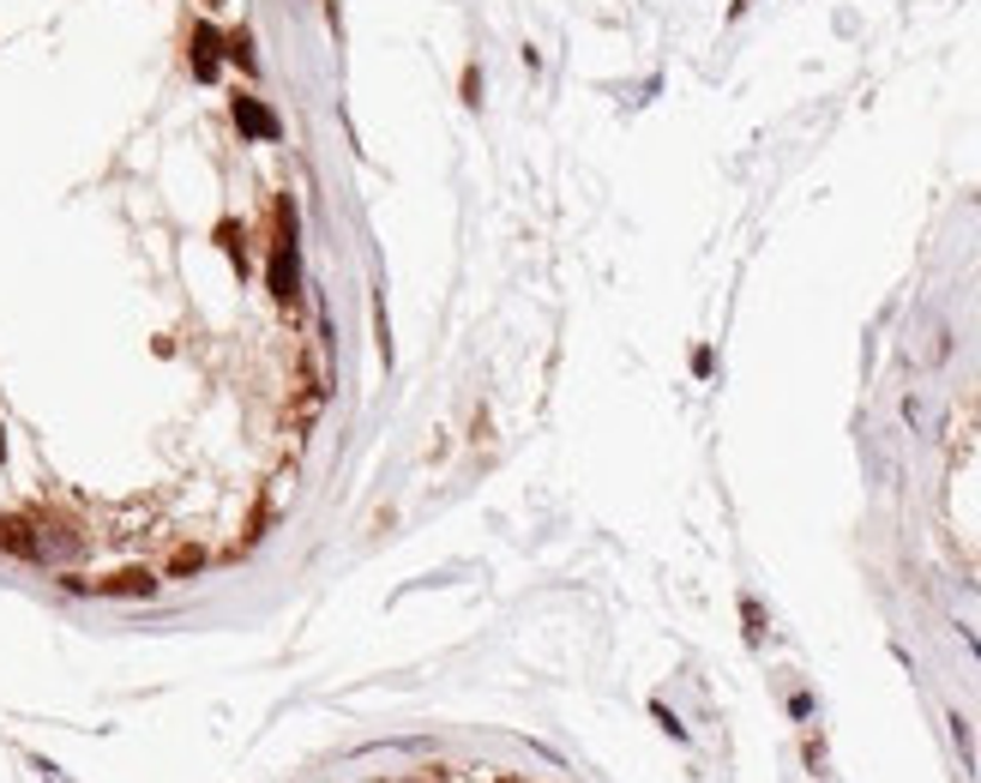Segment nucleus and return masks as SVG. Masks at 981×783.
<instances>
[{"mask_svg": "<svg viewBox=\"0 0 981 783\" xmlns=\"http://www.w3.org/2000/svg\"><path fill=\"white\" fill-rule=\"evenodd\" d=\"M464 102H470V109H475V102H482V72H475V67L464 72Z\"/></svg>", "mask_w": 981, "mask_h": 783, "instance_id": "obj_10", "label": "nucleus"}, {"mask_svg": "<svg viewBox=\"0 0 981 783\" xmlns=\"http://www.w3.org/2000/svg\"><path fill=\"white\" fill-rule=\"evenodd\" d=\"M229 121H235V133H242V139H277V115L265 109L254 91H235V97H229Z\"/></svg>", "mask_w": 981, "mask_h": 783, "instance_id": "obj_3", "label": "nucleus"}, {"mask_svg": "<svg viewBox=\"0 0 981 783\" xmlns=\"http://www.w3.org/2000/svg\"><path fill=\"white\" fill-rule=\"evenodd\" d=\"M102 590H115V597H151L157 579L145 567H127V572H115V579H102Z\"/></svg>", "mask_w": 981, "mask_h": 783, "instance_id": "obj_5", "label": "nucleus"}, {"mask_svg": "<svg viewBox=\"0 0 981 783\" xmlns=\"http://www.w3.org/2000/svg\"><path fill=\"white\" fill-rule=\"evenodd\" d=\"M0 458H7V434H0Z\"/></svg>", "mask_w": 981, "mask_h": 783, "instance_id": "obj_11", "label": "nucleus"}, {"mask_svg": "<svg viewBox=\"0 0 981 783\" xmlns=\"http://www.w3.org/2000/svg\"><path fill=\"white\" fill-rule=\"evenodd\" d=\"M199 567H205V549H199V542H187V549L169 555V572H175V579H187V572H199Z\"/></svg>", "mask_w": 981, "mask_h": 783, "instance_id": "obj_7", "label": "nucleus"}, {"mask_svg": "<svg viewBox=\"0 0 981 783\" xmlns=\"http://www.w3.org/2000/svg\"><path fill=\"white\" fill-rule=\"evenodd\" d=\"M0 549L19 555V560H37V555H42V542L31 537V525H24V519H0Z\"/></svg>", "mask_w": 981, "mask_h": 783, "instance_id": "obj_4", "label": "nucleus"}, {"mask_svg": "<svg viewBox=\"0 0 981 783\" xmlns=\"http://www.w3.org/2000/svg\"><path fill=\"white\" fill-rule=\"evenodd\" d=\"M217 247H223L235 265H247V254H242V224H217Z\"/></svg>", "mask_w": 981, "mask_h": 783, "instance_id": "obj_8", "label": "nucleus"}, {"mask_svg": "<svg viewBox=\"0 0 981 783\" xmlns=\"http://www.w3.org/2000/svg\"><path fill=\"white\" fill-rule=\"evenodd\" d=\"M740 615H747V639H765V609L759 603H740Z\"/></svg>", "mask_w": 981, "mask_h": 783, "instance_id": "obj_9", "label": "nucleus"}, {"mask_svg": "<svg viewBox=\"0 0 981 783\" xmlns=\"http://www.w3.org/2000/svg\"><path fill=\"white\" fill-rule=\"evenodd\" d=\"M223 49H229V61L242 72H259V49H254V31H229L223 37Z\"/></svg>", "mask_w": 981, "mask_h": 783, "instance_id": "obj_6", "label": "nucleus"}, {"mask_svg": "<svg viewBox=\"0 0 981 783\" xmlns=\"http://www.w3.org/2000/svg\"><path fill=\"white\" fill-rule=\"evenodd\" d=\"M223 55H229V49H223V31L199 19V25L187 31V61H193V79H199V85H212L217 72H223Z\"/></svg>", "mask_w": 981, "mask_h": 783, "instance_id": "obj_2", "label": "nucleus"}, {"mask_svg": "<svg viewBox=\"0 0 981 783\" xmlns=\"http://www.w3.org/2000/svg\"><path fill=\"white\" fill-rule=\"evenodd\" d=\"M265 277H272L277 302H295V284H302V247H295V212H290V199H277V242H272V265H265Z\"/></svg>", "mask_w": 981, "mask_h": 783, "instance_id": "obj_1", "label": "nucleus"}]
</instances>
